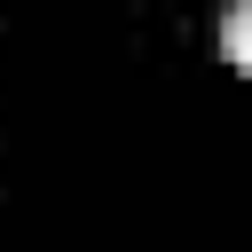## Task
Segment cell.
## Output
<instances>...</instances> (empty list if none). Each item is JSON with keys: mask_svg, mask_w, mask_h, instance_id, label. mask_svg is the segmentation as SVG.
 Instances as JSON below:
<instances>
[{"mask_svg": "<svg viewBox=\"0 0 252 252\" xmlns=\"http://www.w3.org/2000/svg\"><path fill=\"white\" fill-rule=\"evenodd\" d=\"M220 47H228V63L252 79V0H236V8H228V24H220Z\"/></svg>", "mask_w": 252, "mask_h": 252, "instance_id": "cell-1", "label": "cell"}]
</instances>
